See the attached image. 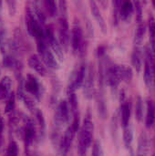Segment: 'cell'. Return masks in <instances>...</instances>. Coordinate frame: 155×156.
Instances as JSON below:
<instances>
[{
  "instance_id": "6da1fadb",
  "label": "cell",
  "mask_w": 155,
  "mask_h": 156,
  "mask_svg": "<svg viewBox=\"0 0 155 156\" xmlns=\"http://www.w3.org/2000/svg\"><path fill=\"white\" fill-rule=\"evenodd\" d=\"M133 72L132 68L126 65L113 64L105 72L106 82L111 89H117L122 80H131Z\"/></svg>"
},
{
  "instance_id": "7a4b0ae2",
  "label": "cell",
  "mask_w": 155,
  "mask_h": 156,
  "mask_svg": "<svg viewBox=\"0 0 155 156\" xmlns=\"http://www.w3.org/2000/svg\"><path fill=\"white\" fill-rule=\"evenodd\" d=\"M94 133V122L90 114H87L83 120L82 126L79 130V143L84 144L88 149L91 146L93 142Z\"/></svg>"
},
{
  "instance_id": "3957f363",
  "label": "cell",
  "mask_w": 155,
  "mask_h": 156,
  "mask_svg": "<svg viewBox=\"0 0 155 156\" xmlns=\"http://www.w3.org/2000/svg\"><path fill=\"white\" fill-rule=\"evenodd\" d=\"M44 32H45V37H46V39H47L49 48L52 50V52L54 53V55L58 58V59L59 61H63V59H64L63 48L59 43V40L55 37L52 27H44Z\"/></svg>"
},
{
  "instance_id": "277c9868",
  "label": "cell",
  "mask_w": 155,
  "mask_h": 156,
  "mask_svg": "<svg viewBox=\"0 0 155 156\" xmlns=\"http://www.w3.org/2000/svg\"><path fill=\"white\" fill-rule=\"evenodd\" d=\"M70 40H71V48L75 52L81 53L84 48V35L83 30L79 23V21H75L71 29V35H70Z\"/></svg>"
},
{
  "instance_id": "5b68a950",
  "label": "cell",
  "mask_w": 155,
  "mask_h": 156,
  "mask_svg": "<svg viewBox=\"0 0 155 156\" xmlns=\"http://www.w3.org/2000/svg\"><path fill=\"white\" fill-rule=\"evenodd\" d=\"M132 114V103L130 101L126 99V95L124 90L121 92V106H120V116H121V123L122 128H126L130 125Z\"/></svg>"
},
{
  "instance_id": "8992f818",
  "label": "cell",
  "mask_w": 155,
  "mask_h": 156,
  "mask_svg": "<svg viewBox=\"0 0 155 156\" xmlns=\"http://www.w3.org/2000/svg\"><path fill=\"white\" fill-rule=\"evenodd\" d=\"M70 108L69 103L65 100H61L57 107L55 113V126L60 127L63 123H66L69 120Z\"/></svg>"
},
{
  "instance_id": "52a82bcc",
  "label": "cell",
  "mask_w": 155,
  "mask_h": 156,
  "mask_svg": "<svg viewBox=\"0 0 155 156\" xmlns=\"http://www.w3.org/2000/svg\"><path fill=\"white\" fill-rule=\"evenodd\" d=\"M58 35H59V43L61 47L65 49L69 48L70 35H69V19L59 17L58 18Z\"/></svg>"
},
{
  "instance_id": "ba28073f",
  "label": "cell",
  "mask_w": 155,
  "mask_h": 156,
  "mask_svg": "<svg viewBox=\"0 0 155 156\" xmlns=\"http://www.w3.org/2000/svg\"><path fill=\"white\" fill-rule=\"evenodd\" d=\"M24 88H25V90H26L27 92H29L30 94L37 98H39L41 95V84L38 79L33 74H28L26 76Z\"/></svg>"
},
{
  "instance_id": "9c48e42d",
  "label": "cell",
  "mask_w": 155,
  "mask_h": 156,
  "mask_svg": "<svg viewBox=\"0 0 155 156\" xmlns=\"http://www.w3.org/2000/svg\"><path fill=\"white\" fill-rule=\"evenodd\" d=\"M75 134H76V133L73 131L71 125H69L66 129L64 135L62 136V138L59 141V150L63 155H66L68 154V152L69 151L72 142H73V139L75 137Z\"/></svg>"
},
{
  "instance_id": "30bf717a",
  "label": "cell",
  "mask_w": 155,
  "mask_h": 156,
  "mask_svg": "<svg viewBox=\"0 0 155 156\" xmlns=\"http://www.w3.org/2000/svg\"><path fill=\"white\" fill-rule=\"evenodd\" d=\"M27 64L29 66L30 69H32L33 70H35L38 75L45 77L48 74V69L43 62V60L41 59V58L37 55V54H32L27 60Z\"/></svg>"
},
{
  "instance_id": "8fae6325",
  "label": "cell",
  "mask_w": 155,
  "mask_h": 156,
  "mask_svg": "<svg viewBox=\"0 0 155 156\" xmlns=\"http://www.w3.org/2000/svg\"><path fill=\"white\" fill-rule=\"evenodd\" d=\"M38 56L41 58L44 64L46 66H48V68H50L52 69H59L58 61L56 58V56L54 55L52 50L49 48V47L45 48L42 52L38 53Z\"/></svg>"
},
{
  "instance_id": "7c38bea8",
  "label": "cell",
  "mask_w": 155,
  "mask_h": 156,
  "mask_svg": "<svg viewBox=\"0 0 155 156\" xmlns=\"http://www.w3.org/2000/svg\"><path fill=\"white\" fill-rule=\"evenodd\" d=\"M90 11H91V14L94 17V19L96 20L98 26L100 27L101 32L103 34H106L107 33V25H106V22L104 20V17L99 8V5H97V3L95 1H90Z\"/></svg>"
},
{
  "instance_id": "4fadbf2b",
  "label": "cell",
  "mask_w": 155,
  "mask_h": 156,
  "mask_svg": "<svg viewBox=\"0 0 155 156\" xmlns=\"http://www.w3.org/2000/svg\"><path fill=\"white\" fill-rule=\"evenodd\" d=\"M26 117L25 118V128L23 133H24V139L26 141V144L28 145L34 141L37 132H36V125L34 121Z\"/></svg>"
},
{
  "instance_id": "5bb4252c",
  "label": "cell",
  "mask_w": 155,
  "mask_h": 156,
  "mask_svg": "<svg viewBox=\"0 0 155 156\" xmlns=\"http://www.w3.org/2000/svg\"><path fill=\"white\" fill-rule=\"evenodd\" d=\"M84 93L89 99L91 98L94 93V69L91 65L88 69L87 77L84 82Z\"/></svg>"
},
{
  "instance_id": "9a60e30c",
  "label": "cell",
  "mask_w": 155,
  "mask_h": 156,
  "mask_svg": "<svg viewBox=\"0 0 155 156\" xmlns=\"http://www.w3.org/2000/svg\"><path fill=\"white\" fill-rule=\"evenodd\" d=\"M17 97L18 99L24 103V105L30 111V112H36L37 108H36V103H35V101L29 97L28 95L26 94L25 92V89L22 85V83H20L18 85V88H17Z\"/></svg>"
},
{
  "instance_id": "2e32d148",
  "label": "cell",
  "mask_w": 155,
  "mask_h": 156,
  "mask_svg": "<svg viewBox=\"0 0 155 156\" xmlns=\"http://www.w3.org/2000/svg\"><path fill=\"white\" fill-rule=\"evenodd\" d=\"M155 124V103L151 99L146 102V117L145 125L147 128H151Z\"/></svg>"
},
{
  "instance_id": "e0dca14e",
  "label": "cell",
  "mask_w": 155,
  "mask_h": 156,
  "mask_svg": "<svg viewBox=\"0 0 155 156\" xmlns=\"http://www.w3.org/2000/svg\"><path fill=\"white\" fill-rule=\"evenodd\" d=\"M132 65L137 73H140L142 71V69H143L142 53H141L139 47H137V46L133 49L132 54Z\"/></svg>"
},
{
  "instance_id": "ac0fdd59",
  "label": "cell",
  "mask_w": 155,
  "mask_h": 156,
  "mask_svg": "<svg viewBox=\"0 0 155 156\" xmlns=\"http://www.w3.org/2000/svg\"><path fill=\"white\" fill-rule=\"evenodd\" d=\"M67 96H68V103H69V106L70 108V111L75 114L78 112V105H79V102H78V98H77V95H76V90L71 89V88H69L67 89Z\"/></svg>"
},
{
  "instance_id": "d6986e66",
  "label": "cell",
  "mask_w": 155,
  "mask_h": 156,
  "mask_svg": "<svg viewBox=\"0 0 155 156\" xmlns=\"http://www.w3.org/2000/svg\"><path fill=\"white\" fill-rule=\"evenodd\" d=\"M147 28V25L144 23V21L138 23L137 27H136V31H135V36H134V41L137 47H139L142 42L143 41L144 36L146 34V29Z\"/></svg>"
},
{
  "instance_id": "ffe728a7",
  "label": "cell",
  "mask_w": 155,
  "mask_h": 156,
  "mask_svg": "<svg viewBox=\"0 0 155 156\" xmlns=\"http://www.w3.org/2000/svg\"><path fill=\"white\" fill-rule=\"evenodd\" d=\"M134 10L133 3L130 1H122V6H121V19L122 20H127L132 14Z\"/></svg>"
},
{
  "instance_id": "44dd1931",
  "label": "cell",
  "mask_w": 155,
  "mask_h": 156,
  "mask_svg": "<svg viewBox=\"0 0 155 156\" xmlns=\"http://www.w3.org/2000/svg\"><path fill=\"white\" fill-rule=\"evenodd\" d=\"M148 147H149L148 137L145 133H143L139 139V147H138L137 156H147Z\"/></svg>"
},
{
  "instance_id": "7402d4cb",
  "label": "cell",
  "mask_w": 155,
  "mask_h": 156,
  "mask_svg": "<svg viewBox=\"0 0 155 156\" xmlns=\"http://www.w3.org/2000/svg\"><path fill=\"white\" fill-rule=\"evenodd\" d=\"M122 138H123L122 140H123L124 146L127 149L131 148L132 142H133V129L131 126V124L123 129V137Z\"/></svg>"
},
{
  "instance_id": "603a6c76",
  "label": "cell",
  "mask_w": 155,
  "mask_h": 156,
  "mask_svg": "<svg viewBox=\"0 0 155 156\" xmlns=\"http://www.w3.org/2000/svg\"><path fill=\"white\" fill-rule=\"evenodd\" d=\"M45 9L47 11V13L51 16L54 17L58 14V3H56L55 1L52 0H46L43 2Z\"/></svg>"
},
{
  "instance_id": "cb8c5ba5",
  "label": "cell",
  "mask_w": 155,
  "mask_h": 156,
  "mask_svg": "<svg viewBox=\"0 0 155 156\" xmlns=\"http://www.w3.org/2000/svg\"><path fill=\"white\" fill-rule=\"evenodd\" d=\"M143 100L141 96H138L135 101V118L138 122H142L143 118Z\"/></svg>"
},
{
  "instance_id": "d4e9b609",
  "label": "cell",
  "mask_w": 155,
  "mask_h": 156,
  "mask_svg": "<svg viewBox=\"0 0 155 156\" xmlns=\"http://www.w3.org/2000/svg\"><path fill=\"white\" fill-rule=\"evenodd\" d=\"M122 1H113L112 5H113V23L115 25H117L119 23V21L121 20V6H122Z\"/></svg>"
},
{
  "instance_id": "484cf974",
  "label": "cell",
  "mask_w": 155,
  "mask_h": 156,
  "mask_svg": "<svg viewBox=\"0 0 155 156\" xmlns=\"http://www.w3.org/2000/svg\"><path fill=\"white\" fill-rule=\"evenodd\" d=\"M16 106V94L15 92L11 91L6 99V103H5V112L6 113H10L14 111Z\"/></svg>"
},
{
  "instance_id": "4316f807",
  "label": "cell",
  "mask_w": 155,
  "mask_h": 156,
  "mask_svg": "<svg viewBox=\"0 0 155 156\" xmlns=\"http://www.w3.org/2000/svg\"><path fill=\"white\" fill-rule=\"evenodd\" d=\"M33 6V9H34V13H35V16H36V18L37 20L38 21V23L43 27L46 23V20H47V17H46V15L44 13V11L40 8V6H38L37 5H32Z\"/></svg>"
},
{
  "instance_id": "83f0119b",
  "label": "cell",
  "mask_w": 155,
  "mask_h": 156,
  "mask_svg": "<svg viewBox=\"0 0 155 156\" xmlns=\"http://www.w3.org/2000/svg\"><path fill=\"white\" fill-rule=\"evenodd\" d=\"M133 6H134V11H135L137 24L143 22V10L142 3L139 2V1H136V2L133 3Z\"/></svg>"
},
{
  "instance_id": "f1b7e54d",
  "label": "cell",
  "mask_w": 155,
  "mask_h": 156,
  "mask_svg": "<svg viewBox=\"0 0 155 156\" xmlns=\"http://www.w3.org/2000/svg\"><path fill=\"white\" fill-rule=\"evenodd\" d=\"M18 145L16 144V142L15 141H10L7 148H6V153H5V156H18Z\"/></svg>"
},
{
  "instance_id": "f546056e",
  "label": "cell",
  "mask_w": 155,
  "mask_h": 156,
  "mask_svg": "<svg viewBox=\"0 0 155 156\" xmlns=\"http://www.w3.org/2000/svg\"><path fill=\"white\" fill-rule=\"evenodd\" d=\"M35 116L37 119V122L38 123V125L40 127V130L42 132H44L45 127H46V122H45V117H44L43 112L39 109H37L35 112Z\"/></svg>"
},
{
  "instance_id": "4dcf8cb0",
  "label": "cell",
  "mask_w": 155,
  "mask_h": 156,
  "mask_svg": "<svg viewBox=\"0 0 155 156\" xmlns=\"http://www.w3.org/2000/svg\"><path fill=\"white\" fill-rule=\"evenodd\" d=\"M58 14H59V17H63V18H68V5L66 1H59L58 3Z\"/></svg>"
},
{
  "instance_id": "1f68e13d",
  "label": "cell",
  "mask_w": 155,
  "mask_h": 156,
  "mask_svg": "<svg viewBox=\"0 0 155 156\" xmlns=\"http://www.w3.org/2000/svg\"><path fill=\"white\" fill-rule=\"evenodd\" d=\"M91 156H103V151H102V147H101L100 141H96L93 144Z\"/></svg>"
},
{
  "instance_id": "d6a6232c",
  "label": "cell",
  "mask_w": 155,
  "mask_h": 156,
  "mask_svg": "<svg viewBox=\"0 0 155 156\" xmlns=\"http://www.w3.org/2000/svg\"><path fill=\"white\" fill-rule=\"evenodd\" d=\"M7 5V9H8V13L11 16H15L16 12V2L14 0H9L5 2Z\"/></svg>"
},
{
  "instance_id": "836d02e7",
  "label": "cell",
  "mask_w": 155,
  "mask_h": 156,
  "mask_svg": "<svg viewBox=\"0 0 155 156\" xmlns=\"http://www.w3.org/2000/svg\"><path fill=\"white\" fill-rule=\"evenodd\" d=\"M10 92H11V90H9L5 85H3L0 82V101L7 99V97H8Z\"/></svg>"
},
{
  "instance_id": "e575fe53",
  "label": "cell",
  "mask_w": 155,
  "mask_h": 156,
  "mask_svg": "<svg viewBox=\"0 0 155 156\" xmlns=\"http://www.w3.org/2000/svg\"><path fill=\"white\" fill-rule=\"evenodd\" d=\"M71 127L73 129V131L77 133L78 131L79 130V113H75L74 114V118H73V122L71 124Z\"/></svg>"
},
{
  "instance_id": "d590c367",
  "label": "cell",
  "mask_w": 155,
  "mask_h": 156,
  "mask_svg": "<svg viewBox=\"0 0 155 156\" xmlns=\"http://www.w3.org/2000/svg\"><path fill=\"white\" fill-rule=\"evenodd\" d=\"M3 85H5L9 90H11V88H12V85H13V82H12V80L10 77L8 76H5L2 78L1 81H0Z\"/></svg>"
},
{
  "instance_id": "8d00e7d4",
  "label": "cell",
  "mask_w": 155,
  "mask_h": 156,
  "mask_svg": "<svg viewBox=\"0 0 155 156\" xmlns=\"http://www.w3.org/2000/svg\"><path fill=\"white\" fill-rule=\"evenodd\" d=\"M3 127H4V123H3V120H2V118H1V116H0V133H1L2 130H3Z\"/></svg>"
},
{
  "instance_id": "74e56055",
  "label": "cell",
  "mask_w": 155,
  "mask_h": 156,
  "mask_svg": "<svg viewBox=\"0 0 155 156\" xmlns=\"http://www.w3.org/2000/svg\"><path fill=\"white\" fill-rule=\"evenodd\" d=\"M2 6H3V2L0 1V16H1V11H2Z\"/></svg>"
},
{
  "instance_id": "f35d334b",
  "label": "cell",
  "mask_w": 155,
  "mask_h": 156,
  "mask_svg": "<svg viewBox=\"0 0 155 156\" xmlns=\"http://www.w3.org/2000/svg\"><path fill=\"white\" fill-rule=\"evenodd\" d=\"M153 6H154L155 8V1H153Z\"/></svg>"
}]
</instances>
